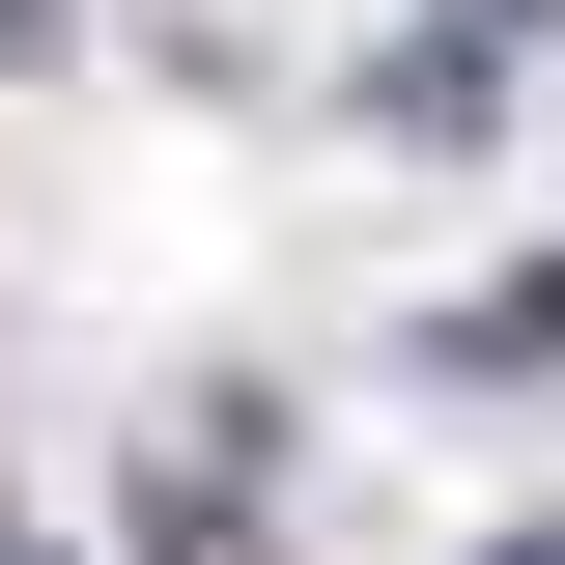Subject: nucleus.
Masks as SVG:
<instances>
[{
    "mask_svg": "<svg viewBox=\"0 0 565 565\" xmlns=\"http://www.w3.org/2000/svg\"><path fill=\"white\" fill-rule=\"evenodd\" d=\"M481 565H565V509H537V537H481Z\"/></svg>",
    "mask_w": 565,
    "mask_h": 565,
    "instance_id": "nucleus-2",
    "label": "nucleus"
},
{
    "mask_svg": "<svg viewBox=\"0 0 565 565\" xmlns=\"http://www.w3.org/2000/svg\"><path fill=\"white\" fill-rule=\"evenodd\" d=\"M452 367H565V255H509L481 311H452Z\"/></svg>",
    "mask_w": 565,
    "mask_h": 565,
    "instance_id": "nucleus-1",
    "label": "nucleus"
}]
</instances>
